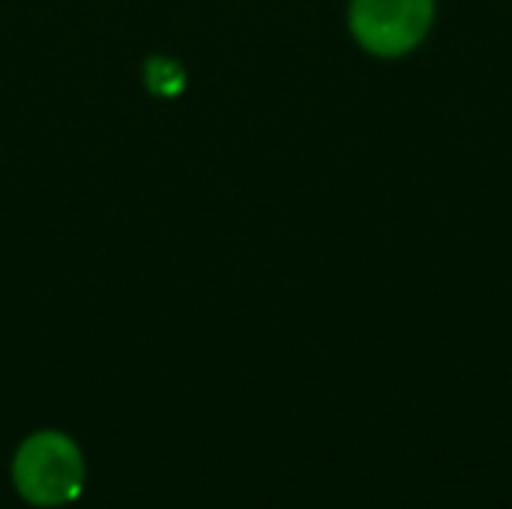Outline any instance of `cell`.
Masks as SVG:
<instances>
[{
  "instance_id": "obj_3",
  "label": "cell",
  "mask_w": 512,
  "mask_h": 509,
  "mask_svg": "<svg viewBox=\"0 0 512 509\" xmlns=\"http://www.w3.org/2000/svg\"><path fill=\"white\" fill-rule=\"evenodd\" d=\"M144 81H147L150 93L168 96V99H171V96H177V93L186 87V72H183V66H180L177 60L156 54V57H150L147 66H144Z\"/></svg>"
},
{
  "instance_id": "obj_1",
  "label": "cell",
  "mask_w": 512,
  "mask_h": 509,
  "mask_svg": "<svg viewBox=\"0 0 512 509\" xmlns=\"http://www.w3.org/2000/svg\"><path fill=\"white\" fill-rule=\"evenodd\" d=\"M12 483L33 507H63L84 489L81 450L60 432H36L12 459Z\"/></svg>"
},
{
  "instance_id": "obj_2",
  "label": "cell",
  "mask_w": 512,
  "mask_h": 509,
  "mask_svg": "<svg viewBox=\"0 0 512 509\" xmlns=\"http://www.w3.org/2000/svg\"><path fill=\"white\" fill-rule=\"evenodd\" d=\"M435 18V0H351L348 24L354 39L378 57L414 51Z\"/></svg>"
}]
</instances>
